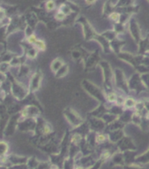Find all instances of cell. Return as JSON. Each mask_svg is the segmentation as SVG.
<instances>
[{
  "label": "cell",
  "instance_id": "obj_1",
  "mask_svg": "<svg viewBox=\"0 0 149 169\" xmlns=\"http://www.w3.org/2000/svg\"><path fill=\"white\" fill-rule=\"evenodd\" d=\"M6 150H7V145L5 143H3V142L0 143V154L5 153Z\"/></svg>",
  "mask_w": 149,
  "mask_h": 169
},
{
  "label": "cell",
  "instance_id": "obj_8",
  "mask_svg": "<svg viewBox=\"0 0 149 169\" xmlns=\"http://www.w3.org/2000/svg\"><path fill=\"white\" fill-rule=\"evenodd\" d=\"M104 137L103 135H99V136H97V141L101 142V141H104Z\"/></svg>",
  "mask_w": 149,
  "mask_h": 169
},
{
  "label": "cell",
  "instance_id": "obj_6",
  "mask_svg": "<svg viewBox=\"0 0 149 169\" xmlns=\"http://www.w3.org/2000/svg\"><path fill=\"white\" fill-rule=\"evenodd\" d=\"M64 18H65V14H64V13H61V12H59V13L56 15V19H59V20L63 19Z\"/></svg>",
  "mask_w": 149,
  "mask_h": 169
},
{
  "label": "cell",
  "instance_id": "obj_5",
  "mask_svg": "<svg viewBox=\"0 0 149 169\" xmlns=\"http://www.w3.org/2000/svg\"><path fill=\"white\" fill-rule=\"evenodd\" d=\"M110 19H113V20H115V21H118V19H119V15H118V13H112V14L110 15Z\"/></svg>",
  "mask_w": 149,
  "mask_h": 169
},
{
  "label": "cell",
  "instance_id": "obj_2",
  "mask_svg": "<svg viewBox=\"0 0 149 169\" xmlns=\"http://www.w3.org/2000/svg\"><path fill=\"white\" fill-rule=\"evenodd\" d=\"M46 7L48 11H51L55 8V3L54 1H52V0H50V1H48L46 5Z\"/></svg>",
  "mask_w": 149,
  "mask_h": 169
},
{
  "label": "cell",
  "instance_id": "obj_4",
  "mask_svg": "<svg viewBox=\"0 0 149 169\" xmlns=\"http://www.w3.org/2000/svg\"><path fill=\"white\" fill-rule=\"evenodd\" d=\"M28 41H29V43H35V42L37 41L36 37H35L34 35H31V36L28 38Z\"/></svg>",
  "mask_w": 149,
  "mask_h": 169
},
{
  "label": "cell",
  "instance_id": "obj_3",
  "mask_svg": "<svg viewBox=\"0 0 149 169\" xmlns=\"http://www.w3.org/2000/svg\"><path fill=\"white\" fill-rule=\"evenodd\" d=\"M35 44H36L37 47H39V48H41V49H42V50L45 49V44L43 43V41H37L35 42Z\"/></svg>",
  "mask_w": 149,
  "mask_h": 169
},
{
  "label": "cell",
  "instance_id": "obj_9",
  "mask_svg": "<svg viewBox=\"0 0 149 169\" xmlns=\"http://www.w3.org/2000/svg\"><path fill=\"white\" fill-rule=\"evenodd\" d=\"M95 1V0H86V2L88 3V4H91Z\"/></svg>",
  "mask_w": 149,
  "mask_h": 169
},
{
  "label": "cell",
  "instance_id": "obj_10",
  "mask_svg": "<svg viewBox=\"0 0 149 169\" xmlns=\"http://www.w3.org/2000/svg\"><path fill=\"white\" fill-rule=\"evenodd\" d=\"M76 169H82V167H78V168H76Z\"/></svg>",
  "mask_w": 149,
  "mask_h": 169
},
{
  "label": "cell",
  "instance_id": "obj_7",
  "mask_svg": "<svg viewBox=\"0 0 149 169\" xmlns=\"http://www.w3.org/2000/svg\"><path fill=\"white\" fill-rule=\"evenodd\" d=\"M108 100H109V101H110V102L115 101V100H116V96H115V95H114V94H110V95L108 96Z\"/></svg>",
  "mask_w": 149,
  "mask_h": 169
}]
</instances>
